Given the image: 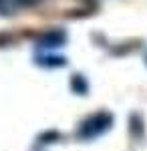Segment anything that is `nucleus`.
<instances>
[{"label":"nucleus","instance_id":"7ed1b4c3","mask_svg":"<svg viewBox=\"0 0 147 151\" xmlns=\"http://www.w3.org/2000/svg\"><path fill=\"white\" fill-rule=\"evenodd\" d=\"M40 65H46V67H63V65H67V60L65 58H40Z\"/></svg>","mask_w":147,"mask_h":151},{"label":"nucleus","instance_id":"f03ea898","mask_svg":"<svg viewBox=\"0 0 147 151\" xmlns=\"http://www.w3.org/2000/svg\"><path fill=\"white\" fill-rule=\"evenodd\" d=\"M71 89L77 95H87V91H89L87 79H85L83 75H73V79H71Z\"/></svg>","mask_w":147,"mask_h":151},{"label":"nucleus","instance_id":"f257e3e1","mask_svg":"<svg viewBox=\"0 0 147 151\" xmlns=\"http://www.w3.org/2000/svg\"><path fill=\"white\" fill-rule=\"evenodd\" d=\"M111 125H113V117L109 113L93 115L79 127V137L81 139H95V137L103 135L105 131H109Z\"/></svg>","mask_w":147,"mask_h":151}]
</instances>
